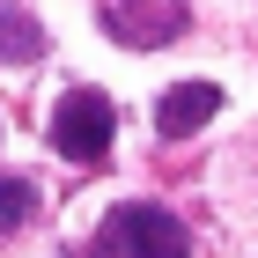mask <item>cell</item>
Here are the masks:
<instances>
[{
  "mask_svg": "<svg viewBox=\"0 0 258 258\" xmlns=\"http://www.w3.org/2000/svg\"><path fill=\"white\" fill-rule=\"evenodd\" d=\"M96 258H192V236H184V221L170 207H118V214H103L96 229Z\"/></svg>",
  "mask_w": 258,
  "mask_h": 258,
  "instance_id": "6da1fadb",
  "label": "cell"
},
{
  "mask_svg": "<svg viewBox=\"0 0 258 258\" xmlns=\"http://www.w3.org/2000/svg\"><path fill=\"white\" fill-rule=\"evenodd\" d=\"M111 133H118V111L103 89H67L59 111H52V148L67 162H103L111 155Z\"/></svg>",
  "mask_w": 258,
  "mask_h": 258,
  "instance_id": "7a4b0ae2",
  "label": "cell"
},
{
  "mask_svg": "<svg viewBox=\"0 0 258 258\" xmlns=\"http://www.w3.org/2000/svg\"><path fill=\"white\" fill-rule=\"evenodd\" d=\"M214 111H221V89H214V81H177V89H162V103H155V133L162 140H192Z\"/></svg>",
  "mask_w": 258,
  "mask_h": 258,
  "instance_id": "3957f363",
  "label": "cell"
},
{
  "mask_svg": "<svg viewBox=\"0 0 258 258\" xmlns=\"http://www.w3.org/2000/svg\"><path fill=\"white\" fill-rule=\"evenodd\" d=\"M44 52V30L30 8H15V0H0V67H30Z\"/></svg>",
  "mask_w": 258,
  "mask_h": 258,
  "instance_id": "277c9868",
  "label": "cell"
},
{
  "mask_svg": "<svg viewBox=\"0 0 258 258\" xmlns=\"http://www.w3.org/2000/svg\"><path fill=\"white\" fill-rule=\"evenodd\" d=\"M30 214H37V184H30V177H0V236L22 229Z\"/></svg>",
  "mask_w": 258,
  "mask_h": 258,
  "instance_id": "5b68a950",
  "label": "cell"
}]
</instances>
